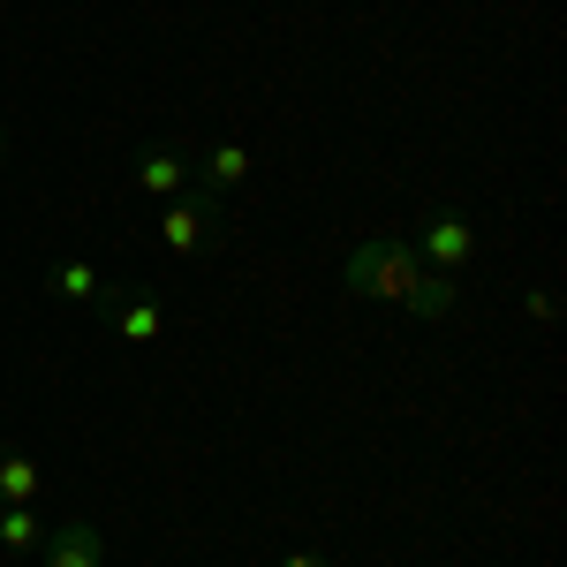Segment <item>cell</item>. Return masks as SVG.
Masks as SVG:
<instances>
[{"label": "cell", "mask_w": 567, "mask_h": 567, "mask_svg": "<svg viewBox=\"0 0 567 567\" xmlns=\"http://www.w3.org/2000/svg\"><path fill=\"white\" fill-rule=\"evenodd\" d=\"M416 272H424V258H416L409 243H393V235H379V243H355L349 265H341V280H349L355 296H371V303H409Z\"/></svg>", "instance_id": "cell-1"}, {"label": "cell", "mask_w": 567, "mask_h": 567, "mask_svg": "<svg viewBox=\"0 0 567 567\" xmlns=\"http://www.w3.org/2000/svg\"><path fill=\"white\" fill-rule=\"evenodd\" d=\"M213 227H219V197H213V189H197V197H175V205L159 213V243H167L175 258H197Z\"/></svg>", "instance_id": "cell-2"}, {"label": "cell", "mask_w": 567, "mask_h": 567, "mask_svg": "<svg viewBox=\"0 0 567 567\" xmlns=\"http://www.w3.org/2000/svg\"><path fill=\"white\" fill-rule=\"evenodd\" d=\"M409 250H416V258H432L439 272H462V258L477 250V227H470L462 213H432V219H424V235H416Z\"/></svg>", "instance_id": "cell-3"}, {"label": "cell", "mask_w": 567, "mask_h": 567, "mask_svg": "<svg viewBox=\"0 0 567 567\" xmlns=\"http://www.w3.org/2000/svg\"><path fill=\"white\" fill-rule=\"evenodd\" d=\"M45 567H106V537H99L91 523L45 529Z\"/></svg>", "instance_id": "cell-4"}, {"label": "cell", "mask_w": 567, "mask_h": 567, "mask_svg": "<svg viewBox=\"0 0 567 567\" xmlns=\"http://www.w3.org/2000/svg\"><path fill=\"white\" fill-rule=\"evenodd\" d=\"M106 303H114V333L122 341H152L159 333V296L152 288H99Z\"/></svg>", "instance_id": "cell-5"}, {"label": "cell", "mask_w": 567, "mask_h": 567, "mask_svg": "<svg viewBox=\"0 0 567 567\" xmlns=\"http://www.w3.org/2000/svg\"><path fill=\"white\" fill-rule=\"evenodd\" d=\"M197 175H205V189H235V182H250V152H243V144H213V152H205V159H197Z\"/></svg>", "instance_id": "cell-6"}, {"label": "cell", "mask_w": 567, "mask_h": 567, "mask_svg": "<svg viewBox=\"0 0 567 567\" xmlns=\"http://www.w3.org/2000/svg\"><path fill=\"white\" fill-rule=\"evenodd\" d=\"M182 175H189V167H182L175 152H159V144H152V152H136V182H144L152 197H182Z\"/></svg>", "instance_id": "cell-7"}, {"label": "cell", "mask_w": 567, "mask_h": 567, "mask_svg": "<svg viewBox=\"0 0 567 567\" xmlns=\"http://www.w3.org/2000/svg\"><path fill=\"white\" fill-rule=\"evenodd\" d=\"M409 310H416V318H446V310H454V272L424 265V272H416V288H409Z\"/></svg>", "instance_id": "cell-8"}, {"label": "cell", "mask_w": 567, "mask_h": 567, "mask_svg": "<svg viewBox=\"0 0 567 567\" xmlns=\"http://www.w3.org/2000/svg\"><path fill=\"white\" fill-rule=\"evenodd\" d=\"M0 499L8 507H31L39 499V462L31 454H0Z\"/></svg>", "instance_id": "cell-9"}, {"label": "cell", "mask_w": 567, "mask_h": 567, "mask_svg": "<svg viewBox=\"0 0 567 567\" xmlns=\"http://www.w3.org/2000/svg\"><path fill=\"white\" fill-rule=\"evenodd\" d=\"M106 280H99V265H84V258H69L61 272H53V296H69V303H91Z\"/></svg>", "instance_id": "cell-10"}, {"label": "cell", "mask_w": 567, "mask_h": 567, "mask_svg": "<svg viewBox=\"0 0 567 567\" xmlns=\"http://www.w3.org/2000/svg\"><path fill=\"white\" fill-rule=\"evenodd\" d=\"M0 545H8V553H31V545H39V515H31V507H8V515H0Z\"/></svg>", "instance_id": "cell-11"}, {"label": "cell", "mask_w": 567, "mask_h": 567, "mask_svg": "<svg viewBox=\"0 0 567 567\" xmlns=\"http://www.w3.org/2000/svg\"><path fill=\"white\" fill-rule=\"evenodd\" d=\"M280 567H333V560H318V553H288Z\"/></svg>", "instance_id": "cell-12"}, {"label": "cell", "mask_w": 567, "mask_h": 567, "mask_svg": "<svg viewBox=\"0 0 567 567\" xmlns=\"http://www.w3.org/2000/svg\"><path fill=\"white\" fill-rule=\"evenodd\" d=\"M0 159H8V136H0Z\"/></svg>", "instance_id": "cell-13"}]
</instances>
